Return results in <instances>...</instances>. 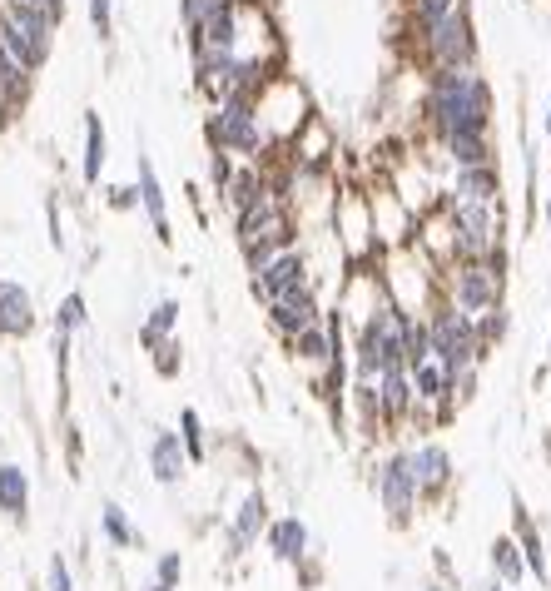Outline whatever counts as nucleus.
Segmentation results:
<instances>
[{
    "label": "nucleus",
    "instance_id": "obj_1",
    "mask_svg": "<svg viewBox=\"0 0 551 591\" xmlns=\"http://www.w3.org/2000/svg\"><path fill=\"white\" fill-rule=\"evenodd\" d=\"M417 120L427 140H452V135H492L497 125V95L482 65L472 70H427L422 75V100Z\"/></svg>",
    "mask_w": 551,
    "mask_h": 591
},
{
    "label": "nucleus",
    "instance_id": "obj_2",
    "mask_svg": "<svg viewBox=\"0 0 551 591\" xmlns=\"http://www.w3.org/2000/svg\"><path fill=\"white\" fill-rule=\"evenodd\" d=\"M259 90H234L224 95L219 105L204 110V145L219 149V154H234V159H249V164H274L278 154L259 125Z\"/></svg>",
    "mask_w": 551,
    "mask_h": 591
},
{
    "label": "nucleus",
    "instance_id": "obj_3",
    "mask_svg": "<svg viewBox=\"0 0 551 591\" xmlns=\"http://www.w3.org/2000/svg\"><path fill=\"white\" fill-rule=\"evenodd\" d=\"M507 274H512V254H492V259H452L437 269V294L452 308H462L467 318H482L492 308L507 303Z\"/></svg>",
    "mask_w": 551,
    "mask_h": 591
},
{
    "label": "nucleus",
    "instance_id": "obj_4",
    "mask_svg": "<svg viewBox=\"0 0 551 591\" xmlns=\"http://www.w3.org/2000/svg\"><path fill=\"white\" fill-rule=\"evenodd\" d=\"M403 333H408V313L388 298L373 318H363L353 333H348V358H353V378L363 383H378L383 373L393 368H408L403 363Z\"/></svg>",
    "mask_w": 551,
    "mask_h": 591
},
{
    "label": "nucleus",
    "instance_id": "obj_5",
    "mask_svg": "<svg viewBox=\"0 0 551 591\" xmlns=\"http://www.w3.org/2000/svg\"><path fill=\"white\" fill-rule=\"evenodd\" d=\"M413 60L427 70H472L482 65V40H477V20H472V0H462L447 20H437L432 30H422L413 40Z\"/></svg>",
    "mask_w": 551,
    "mask_h": 591
},
{
    "label": "nucleus",
    "instance_id": "obj_6",
    "mask_svg": "<svg viewBox=\"0 0 551 591\" xmlns=\"http://www.w3.org/2000/svg\"><path fill=\"white\" fill-rule=\"evenodd\" d=\"M437 209L452 229V259H492L507 249V204H462L437 194Z\"/></svg>",
    "mask_w": 551,
    "mask_h": 591
},
{
    "label": "nucleus",
    "instance_id": "obj_7",
    "mask_svg": "<svg viewBox=\"0 0 551 591\" xmlns=\"http://www.w3.org/2000/svg\"><path fill=\"white\" fill-rule=\"evenodd\" d=\"M368 487L388 517L393 532H408L422 512V492H417V477H413V462H408V443H393L383 457H373L368 467Z\"/></svg>",
    "mask_w": 551,
    "mask_h": 591
},
{
    "label": "nucleus",
    "instance_id": "obj_8",
    "mask_svg": "<svg viewBox=\"0 0 551 591\" xmlns=\"http://www.w3.org/2000/svg\"><path fill=\"white\" fill-rule=\"evenodd\" d=\"M422 318H427L432 358H437L447 373H467V368H482V363H487L482 338H477V318H467L462 308H452L442 294L432 298V308H427Z\"/></svg>",
    "mask_w": 551,
    "mask_h": 591
},
{
    "label": "nucleus",
    "instance_id": "obj_9",
    "mask_svg": "<svg viewBox=\"0 0 551 591\" xmlns=\"http://www.w3.org/2000/svg\"><path fill=\"white\" fill-rule=\"evenodd\" d=\"M259 125H264V135H269V145H274V154H283L288 149V140L318 115L313 110V100H308V90L288 75V70H278L274 80H264L259 85Z\"/></svg>",
    "mask_w": 551,
    "mask_h": 591
},
{
    "label": "nucleus",
    "instance_id": "obj_10",
    "mask_svg": "<svg viewBox=\"0 0 551 591\" xmlns=\"http://www.w3.org/2000/svg\"><path fill=\"white\" fill-rule=\"evenodd\" d=\"M333 239H338V259L353 264H378L383 249L373 239V214H368V189H338L333 194V219H328Z\"/></svg>",
    "mask_w": 551,
    "mask_h": 591
},
{
    "label": "nucleus",
    "instance_id": "obj_11",
    "mask_svg": "<svg viewBox=\"0 0 551 591\" xmlns=\"http://www.w3.org/2000/svg\"><path fill=\"white\" fill-rule=\"evenodd\" d=\"M249 289L259 303H274V298H288L298 289H318V269H313V249L308 239H298L293 249H283L278 259H269L264 269L249 274Z\"/></svg>",
    "mask_w": 551,
    "mask_h": 591
},
{
    "label": "nucleus",
    "instance_id": "obj_12",
    "mask_svg": "<svg viewBox=\"0 0 551 591\" xmlns=\"http://www.w3.org/2000/svg\"><path fill=\"white\" fill-rule=\"evenodd\" d=\"M269 522H274L269 492H264V487H249V492L229 507V517H224V562H244L254 547H264Z\"/></svg>",
    "mask_w": 551,
    "mask_h": 591
},
{
    "label": "nucleus",
    "instance_id": "obj_13",
    "mask_svg": "<svg viewBox=\"0 0 551 591\" xmlns=\"http://www.w3.org/2000/svg\"><path fill=\"white\" fill-rule=\"evenodd\" d=\"M408 462H413L422 507H442L452 497V487H457V457H452V447L437 443V438H417V443H408Z\"/></svg>",
    "mask_w": 551,
    "mask_h": 591
},
{
    "label": "nucleus",
    "instance_id": "obj_14",
    "mask_svg": "<svg viewBox=\"0 0 551 591\" xmlns=\"http://www.w3.org/2000/svg\"><path fill=\"white\" fill-rule=\"evenodd\" d=\"M368 214H373V239H378V249L383 254H393V249H408L413 244V229H417V214L398 199V189L393 184H373L368 189Z\"/></svg>",
    "mask_w": 551,
    "mask_h": 591
},
{
    "label": "nucleus",
    "instance_id": "obj_15",
    "mask_svg": "<svg viewBox=\"0 0 551 591\" xmlns=\"http://www.w3.org/2000/svg\"><path fill=\"white\" fill-rule=\"evenodd\" d=\"M264 552L274 557L278 567H303L313 557H323V537H313V527L298 517V512H274L269 532H264Z\"/></svg>",
    "mask_w": 551,
    "mask_h": 591
},
{
    "label": "nucleus",
    "instance_id": "obj_16",
    "mask_svg": "<svg viewBox=\"0 0 551 591\" xmlns=\"http://www.w3.org/2000/svg\"><path fill=\"white\" fill-rule=\"evenodd\" d=\"M323 313H328V303H323L318 289H298V294L264 303V323H269V333H274L278 343H293L303 328L323 323Z\"/></svg>",
    "mask_w": 551,
    "mask_h": 591
},
{
    "label": "nucleus",
    "instance_id": "obj_17",
    "mask_svg": "<svg viewBox=\"0 0 551 591\" xmlns=\"http://www.w3.org/2000/svg\"><path fill=\"white\" fill-rule=\"evenodd\" d=\"M144 462H149V477H154L164 492H179V487L189 482V467H194L174 428H154V433H149V443H144Z\"/></svg>",
    "mask_w": 551,
    "mask_h": 591
},
{
    "label": "nucleus",
    "instance_id": "obj_18",
    "mask_svg": "<svg viewBox=\"0 0 551 591\" xmlns=\"http://www.w3.org/2000/svg\"><path fill=\"white\" fill-rule=\"evenodd\" d=\"M512 537H517V547H522L527 577L547 591L551 587V552H547V537H542L537 517H532V507L522 502V492H512Z\"/></svg>",
    "mask_w": 551,
    "mask_h": 591
},
{
    "label": "nucleus",
    "instance_id": "obj_19",
    "mask_svg": "<svg viewBox=\"0 0 551 591\" xmlns=\"http://www.w3.org/2000/svg\"><path fill=\"white\" fill-rule=\"evenodd\" d=\"M417 413V393H413V373L393 368L378 378V418H383V438H398L403 428H413Z\"/></svg>",
    "mask_w": 551,
    "mask_h": 591
},
{
    "label": "nucleus",
    "instance_id": "obj_20",
    "mask_svg": "<svg viewBox=\"0 0 551 591\" xmlns=\"http://www.w3.org/2000/svg\"><path fill=\"white\" fill-rule=\"evenodd\" d=\"M135 189H139V214L149 219V234L169 249L174 244V224H169V194L159 184V169L149 154H135Z\"/></svg>",
    "mask_w": 551,
    "mask_h": 591
},
{
    "label": "nucleus",
    "instance_id": "obj_21",
    "mask_svg": "<svg viewBox=\"0 0 551 591\" xmlns=\"http://www.w3.org/2000/svg\"><path fill=\"white\" fill-rule=\"evenodd\" d=\"M40 328V308L35 294L20 279H0V343H20Z\"/></svg>",
    "mask_w": 551,
    "mask_h": 591
},
{
    "label": "nucleus",
    "instance_id": "obj_22",
    "mask_svg": "<svg viewBox=\"0 0 551 591\" xmlns=\"http://www.w3.org/2000/svg\"><path fill=\"white\" fill-rule=\"evenodd\" d=\"M447 199H462V204H507V189H502V164H477V169H452L447 184H442Z\"/></svg>",
    "mask_w": 551,
    "mask_h": 591
},
{
    "label": "nucleus",
    "instance_id": "obj_23",
    "mask_svg": "<svg viewBox=\"0 0 551 591\" xmlns=\"http://www.w3.org/2000/svg\"><path fill=\"white\" fill-rule=\"evenodd\" d=\"M105 164H110L105 115H100V110H85V115H80V184H85V189H100V184H105Z\"/></svg>",
    "mask_w": 551,
    "mask_h": 591
},
{
    "label": "nucleus",
    "instance_id": "obj_24",
    "mask_svg": "<svg viewBox=\"0 0 551 591\" xmlns=\"http://www.w3.org/2000/svg\"><path fill=\"white\" fill-rule=\"evenodd\" d=\"M30 507H35V482L15 457H0V517L10 527H30Z\"/></svg>",
    "mask_w": 551,
    "mask_h": 591
},
{
    "label": "nucleus",
    "instance_id": "obj_25",
    "mask_svg": "<svg viewBox=\"0 0 551 591\" xmlns=\"http://www.w3.org/2000/svg\"><path fill=\"white\" fill-rule=\"evenodd\" d=\"M432 145V159L452 169H477V164H502L497 159V140L492 135H452V140H427Z\"/></svg>",
    "mask_w": 551,
    "mask_h": 591
},
{
    "label": "nucleus",
    "instance_id": "obj_26",
    "mask_svg": "<svg viewBox=\"0 0 551 591\" xmlns=\"http://www.w3.org/2000/svg\"><path fill=\"white\" fill-rule=\"evenodd\" d=\"M298 239H303V224H298V219L288 214V219H278V224H269L264 234H254L249 244H239V259H244V269L254 274V269H264L269 259H278L283 249H293Z\"/></svg>",
    "mask_w": 551,
    "mask_h": 591
},
{
    "label": "nucleus",
    "instance_id": "obj_27",
    "mask_svg": "<svg viewBox=\"0 0 551 591\" xmlns=\"http://www.w3.org/2000/svg\"><path fill=\"white\" fill-rule=\"evenodd\" d=\"M288 214H293V209H288V199L278 194L274 179H269V194H259V199H254L249 209H239V214H234V239H239V244H249L254 234H264L269 224L288 219Z\"/></svg>",
    "mask_w": 551,
    "mask_h": 591
},
{
    "label": "nucleus",
    "instance_id": "obj_28",
    "mask_svg": "<svg viewBox=\"0 0 551 591\" xmlns=\"http://www.w3.org/2000/svg\"><path fill=\"white\" fill-rule=\"evenodd\" d=\"M0 15H5V20H10V25L35 45V50H40V60H50V50H55V25H50L30 0H0Z\"/></svg>",
    "mask_w": 551,
    "mask_h": 591
},
{
    "label": "nucleus",
    "instance_id": "obj_29",
    "mask_svg": "<svg viewBox=\"0 0 551 591\" xmlns=\"http://www.w3.org/2000/svg\"><path fill=\"white\" fill-rule=\"evenodd\" d=\"M100 537H105V547H115V552L144 547V532L135 527V517H130V507H125L120 497H105V502H100Z\"/></svg>",
    "mask_w": 551,
    "mask_h": 591
},
{
    "label": "nucleus",
    "instance_id": "obj_30",
    "mask_svg": "<svg viewBox=\"0 0 551 591\" xmlns=\"http://www.w3.org/2000/svg\"><path fill=\"white\" fill-rule=\"evenodd\" d=\"M259 194H269V164H249V159H239V169H234V179L224 184V209H229V219L239 214V209H249Z\"/></svg>",
    "mask_w": 551,
    "mask_h": 591
},
{
    "label": "nucleus",
    "instance_id": "obj_31",
    "mask_svg": "<svg viewBox=\"0 0 551 591\" xmlns=\"http://www.w3.org/2000/svg\"><path fill=\"white\" fill-rule=\"evenodd\" d=\"M179 313H184V308H179V298L174 294L154 298V303L144 308V318H139V333H135L139 348L149 353V348H159L164 338H174V333H179Z\"/></svg>",
    "mask_w": 551,
    "mask_h": 591
},
{
    "label": "nucleus",
    "instance_id": "obj_32",
    "mask_svg": "<svg viewBox=\"0 0 551 591\" xmlns=\"http://www.w3.org/2000/svg\"><path fill=\"white\" fill-rule=\"evenodd\" d=\"M487 567H492V577H497L507 591L532 582V577H527V562H522V547H517L512 532H497V537H492V547H487Z\"/></svg>",
    "mask_w": 551,
    "mask_h": 591
},
{
    "label": "nucleus",
    "instance_id": "obj_33",
    "mask_svg": "<svg viewBox=\"0 0 551 591\" xmlns=\"http://www.w3.org/2000/svg\"><path fill=\"white\" fill-rule=\"evenodd\" d=\"M85 328H90V298H85V289H70L50 313V333L55 338H80Z\"/></svg>",
    "mask_w": 551,
    "mask_h": 591
},
{
    "label": "nucleus",
    "instance_id": "obj_34",
    "mask_svg": "<svg viewBox=\"0 0 551 591\" xmlns=\"http://www.w3.org/2000/svg\"><path fill=\"white\" fill-rule=\"evenodd\" d=\"M174 433H179V443H184V452H189V462H209L214 443H209V423L199 418V408H179Z\"/></svg>",
    "mask_w": 551,
    "mask_h": 591
},
{
    "label": "nucleus",
    "instance_id": "obj_35",
    "mask_svg": "<svg viewBox=\"0 0 551 591\" xmlns=\"http://www.w3.org/2000/svg\"><path fill=\"white\" fill-rule=\"evenodd\" d=\"M462 0H408V40H417L422 30H432L437 20H447Z\"/></svg>",
    "mask_w": 551,
    "mask_h": 591
},
{
    "label": "nucleus",
    "instance_id": "obj_36",
    "mask_svg": "<svg viewBox=\"0 0 551 591\" xmlns=\"http://www.w3.org/2000/svg\"><path fill=\"white\" fill-rule=\"evenodd\" d=\"M507 333H512V308H507V303L477 318V338H482V353H497V348L507 343Z\"/></svg>",
    "mask_w": 551,
    "mask_h": 591
},
{
    "label": "nucleus",
    "instance_id": "obj_37",
    "mask_svg": "<svg viewBox=\"0 0 551 591\" xmlns=\"http://www.w3.org/2000/svg\"><path fill=\"white\" fill-rule=\"evenodd\" d=\"M427 358H432L427 318H422V313H408V333H403V363H408V373H413L417 363H427Z\"/></svg>",
    "mask_w": 551,
    "mask_h": 591
},
{
    "label": "nucleus",
    "instance_id": "obj_38",
    "mask_svg": "<svg viewBox=\"0 0 551 591\" xmlns=\"http://www.w3.org/2000/svg\"><path fill=\"white\" fill-rule=\"evenodd\" d=\"M149 582H159V587H169V591L184 587V552H179V547H164V552H154Z\"/></svg>",
    "mask_w": 551,
    "mask_h": 591
},
{
    "label": "nucleus",
    "instance_id": "obj_39",
    "mask_svg": "<svg viewBox=\"0 0 551 591\" xmlns=\"http://www.w3.org/2000/svg\"><path fill=\"white\" fill-rule=\"evenodd\" d=\"M149 363H154L159 378H179V373H184V343H179V333L164 338L159 348H149Z\"/></svg>",
    "mask_w": 551,
    "mask_h": 591
},
{
    "label": "nucleus",
    "instance_id": "obj_40",
    "mask_svg": "<svg viewBox=\"0 0 551 591\" xmlns=\"http://www.w3.org/2000/svg\"><path fill=\"white\" fill-rule=\"evenodd\" d=\"M85 15H90V30L100 45L115 40V0H85Z\"/></svg>",
    "mask_w": 551,
    "mask_h": 591
},
{
    "label": "nucleus",
    "instance_id": "obj_41",
    "mask_svg": "<svg viewBox=\"0 0 551 591\" xmlns=\"http://www.w3.org/2000/svg\"><path fill=\"white\" fill-rule=\"evenodd\" d=\"M40 591H75V572H70V557H50L45 562V577H40Z\"/></svg>",
    "mask_w": 551,
    "mask_h": 591
},
{
    "label": "nucleus",
    "instance_id": "obj_42",
    "mask_svg": "<svg viewBox=\"0 0 551 591\" xmlns=\"http://www.w3.org/2000/svg\"><path fill=\"white\" fill-rule=\"evenodd\" d=\"M100 189H105V209H115V214H135L139 209L135 184H100Z\"/></svg>",
    "mask_w": 551,
    "mask_h": 591
},
{
    "label": "nucleus",
    "instance_id": "obj_43",
    "mask_svg": "<svg viewBox=\"0 0 551 591\" xmlns=\"http://www.w3.org/2000/svg\"><path fill=\"white\" fill-rule=\"evenodd\" d=\"M234 169H239V159H234V154L209 149V189H214V194H224V184L234 179Z\"/></svg>",
    "mask_w": 551,
    "mask_h": 591
},
{
    "label": "nucleus",
    "instance_id": "obj_44",
    "mask_svg": "<svg viewBox=\"0 0 551 591\" xmlns=\"http://www.w3.org/2000/svg\"><path fill=\"white\" fill-rule=\"evenodd\" d=\"M45 224H50V249H55V254H65V249H70V239H65V224H60V199H55V194L45 199Z\"/></svg>",
    "mask_w": 551,
    "mask_h": 591
},
{
    "label": "nucleus",
    "instance_id": "obj_45",
    "mask_svg": "<svg viewBox=\"0 0 551 591\" xmlns=\"http://www.w3.org/2000/svg\"><path fill=\"white\" fill-rule=\"evenodd\" d=\"M214 5H219V0H179V25H184V30H194V25H199Z\"/></svg>",
    "mask_w": 551,
    "mask_h": 591
},
{
    "label": "nucleus",
    "instance_id": "obj_46",
    "mask_svg": "<svg viewBox=\"0 0 551 591\" xmlns=\"http://www.w3.org/2000/svg\"><path fill=\"white\" fill-rule=\"evenodd\" d=\"M30 5H35V10L55 25V30H60V25H65V15H70V0H30Z\"/></svg>",
    "mask_w": 551,
    "mask_h": 591
},
{
    "label": "nucleus",
    "instance_id": "obj_47",
    "mask_svg": "<svg viewBox=\"0 0 551 591\" xmlns=\"http://www.w3.org/2000/svg\"><path fill=\"white\" fill-rule=\"evenodd\" d=\"M542 224H547V234H551V189L542 194Z\"/></svg>",
    "mask_w": 551,
    "mask_h": 591
},
{
    "label": "nucleus",
    "instance_id": "obj_48",
    "mask_svg": "<svg viewBox=\"0 0 551 591\" xmlns=\"http://www.w3.org/2000/svg\"><path fill=\"white\" fill-rule=\"evenodd\" d=\"M542 135H551V95H547V105H542Z\"/></svg>",
    "mask_w": 551,
    "mask_h": 591
},
{
    "label": "nucleus",
    "instance_id": "obj_49",
    "mask_svg": "<svg viewBox=\"0 0 551 591\" xmlns=\"http://www.w3.org/2000/svg\"><path fill=\"white\" fill-rule=\"evenodd\" d=\"M477 591H507V587H502L497 577H487V582H482V587H477Z\"/></svg>",
    "mask_w": 551,
    "mask_h": 591
},
{
    "label": "nucleus",
    "instance_id": "obj_50",
    "mask_svg": "<svg viewBox=\"0 0 551 591\" xmlns=\"http://www.w3.org/2000/svg\"><path fill=\"white\" fill-rule=\"evenodd\" d=\"M417 591H452V587H442V582H422Z\"/></svg>",
    "mask_w": 551,
    "mask_h": 591
},
{
    "label": "nucleus",
    "instance_id": "obj_51",
    "mask_svg": "<svg viewBox=\"0 0 551 591\" xmlns=\"http://www.w3.org/2000/svg\"><path fill=\"white\" fill-rule=\"evenodd\" d=\"M139 591H169V587H159V582H144V587H139Z\"/></svg>",
    "mask_w": 551,
    "mask_h": 591
},
{
    "label": "nucleus",
    "instance_id": "obj_52",
    "mask_svg": "<svg viewBox=\"0 0 551 591\" xmlns=\"http://www.w3.org/2000/svg\"><path fill=\"white\" fill-rule=\"evenodd\" d=\"M547 368H551V328H547Z\"/></svg>",
    "mask_w": 551,
    "mask_h": 591
},
{
    "label": "nucleus",
    "instance_id": "obj_53",
    "mask_svg": "<svg viewBox=\"0 0 551 591\" xmlns=\"http://www.w3.org/2000/svg\"><path fill=\"white\" fill-rule=\"evenodd\" d=\"M547 462H551V433H547Z\"/></svg>",
    "mask_w": 551,
    "mask_h": 591
}]
</instances>
